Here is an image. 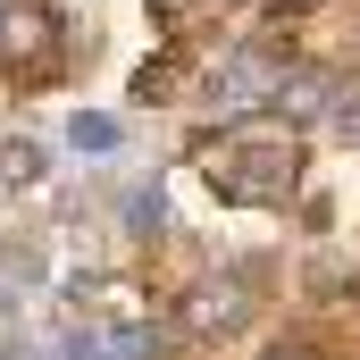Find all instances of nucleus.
<instances>
[{"label":"nucleus","instance_id":"obj_5","mask_svg":"<svg viewBox=\"0 0 360 360\" xmlns=\"http://www.w3.org/2000/svg\"><path fill=\"white\" fill-rule=\"evenodd\" d=\"M260 84H276V68H269V59H226L218 101H226V109H243V101H260Z\"/></svg>","mask_w":360,"mask_h":360},{"label":"nucleus","instance_id":"obj_7","mask_svg":"<svg viewBox=\"0 0 360 360\" xmlns=\"http://www.w3.org/2000/svg\"><path fill=\"white\" fill-rule=\"evenodd\" d=\"M42 176V151L34 143H0V184H34Z\"/></svg>","mask_w":360,"mask_h":360},{"label":"nucleus","instance_id":"obj_4","mask_svg":"<svg viewBox=\"0 0 360 360\" xmlns=\"http://www.w3.org/2000/svg\"><path fill=\"white\" fill-rule=\"evenodd\" d=\"M235 319H243V293H235V285H201V293H193V327H201V335H226Z\"/></svg>","mask_w":360,"mask_h":360},{"label":"nucleus","instance_id":"obj_1","mask_svg":"<svg viewBox=\"0 0 360 360\" xmlns=\"http://www.w3.org/2000/svg\"><path fill=\"white\" fill-rule=\"evenodd\" d=\"M201 168H210V184H218L226 201H285V184H293V134H276V126H235V134H218V143L201 151Z\"/></svg>","mask_w":360,"mask_h":360},{"label":"nucleus","instance_id":"obj_8","mask_svg":"<svg viewBox=\"0 0 360 360\" xmlns=\"http://www.w3.org/2000/svg\"><path fill=\"white\" fill-rule=\"evenodd\" d=\"M126 218H134V235H160V218H168V210H160V193H134V201H126Z\"/></svg>","mask_w":360,"mask_h":360},{"label":"nucleus","instance_id":"obj_3","mask_svg":"<svg viewBox=\"0 0 360 360\" xmlns=\"http://www.w3.org/2000/svg\"><path fill=\"white\" fill-rule=\"evenodd\" d=\"M160 344H151V327H109V335H76L68 344V360H151Z\"/></svg>","mask_w":360,"mask_h":360},{"label":"nucleus","instance_id":"obj_2","mask_svg":"<svg viewBox=\"0 0 360 360\" xmlns=\"http://www.w3.org/2000/svg\"><path fill=\"white\" fill-rule=\"evenodd\" d=\"M0 51H8L17 68H51V17H42V8H8V17H0Z\"/></svg>","mask_w":360,"mask_h":360},{"label":"nucleus","instance_id":"obj_6","mask_svg":"<svg viewBox=\"0 0 360 360\" xmlns=\"http://www.w3.org/2000/svg\"><path fill=\"white\" fill-rule=\"evenodd\" d=\"M68 143H76V151H117V117L76 109V117H68Z\"/></svg>","mask_w":360,"mask_h":360}]
</instances>
